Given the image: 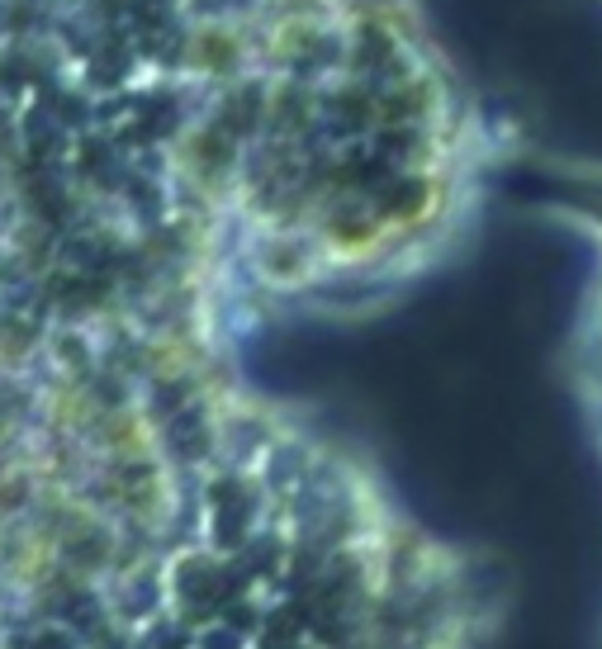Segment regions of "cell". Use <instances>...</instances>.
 Wrapping results in <instances>:
<instances>
[{"label":"cell","mask_w":602,"mask_h":649,"mask_svg":"<svg viewBox=\"0 0 602 649\" xmlns=\"http://www.w3.org/2000/svg\"><path fill=\"white\" fill-rule=\"evenodd\" d=\"M536 204L555 214L588 247L584 299V379L602 427V162L598 157H536L527 166Z\"/></svg>","instance_id":"1"}]
</instances>
